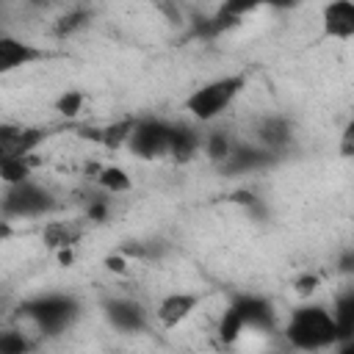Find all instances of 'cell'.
I'll return each mask as SVG.
<instances>
[{
	"mask_svg": "<svg viewBox=\"0 0 354 354\" xmlns=\"http://www.w3.org/2000/svg\"><path fill=\"white\" fill-rule=\"evenodd\" d=\"M80 310L83 307L77 296L64 293V290H47V293L22 299L14 310V321L28 326L41 340V337H55V335L69 332L77 324Z\"/></svg>",
	"mask_w": 354,
	"mask_h": 354,
	"instance_id": "1",
	"label": "cell"
},
{
	"mask_svg": "<svg viewBox=\"0 0 354 354\" xmlns=\"http://www.w3.org/2000/svg\"><path fill=\"white\" fill-rule=\"evenodd\" d=\"M252 329L254 332L277 329V310L260 293H238L224 307L218 326H216V335H218L221 346H232V343H238V337L243 332H252Z\"/></svg>",
	"mask_w": 354,
	"mask_h": 354,
	"instance_id": "2",
	"label": "cell"
},
{
	"mask_svg": "<svg viewBox=\"0 0 354 354\" xmlns=\"http://www.w3.org/2000/svg\"><path fill=\"white\" fill-rule=\"evenodd\" d=\"M282 337L290 348L296 351H326L335 348V321L326 304L318 301H307L290 310L285 326H282Z\"/></svg>",
	"mask_w": 354,
	"mask_h": 354,
	"instance_id": "3",
	"label": "cell"
},
{
	"mask_svg": "<svg viewBox=\"0 0 354 354\" xmlns=\"http://www.w3.org/2000/svg\"><path fill=\"white\" fill-rule=\"evenodd\" d=\"M246 88V75L243 72H232V75H218L207 83H202L199 88H194L185 97V111L194 122L199 124H210L216 119H221L232 102L241 97V91Z\"/></svg>",
	"mask_w": 354,
	"mask_h": 354,
	"instance_id": "4",
	"label": "cell"
},
{
	"mask_svg": "<svg viewBox=\"0 0 354 354\" xmlns=\"http://www.w3.org/2000/svg\"><path fill=\"white\" fill-rule=\"evenodd\" d=\"M55 194L28 177L22 183H14V185H6L3 196H0V216L8 218V221H30V218H44L55 210Z\"/></svg>",
	"mask_w": 354,
	"mask_h": 354,
	"instance_id": "5",
	"label": "cell"
},
{
	"mask_svg": "<svg viewBox=\"0 0 354 354\" xmlns=\"http://www.w3.org/2000/svg\"><path fill=\"white\" fill-rule=\"evenodd\" d=\"M169 133H171V122L160 116H133V127H130L124 149H130V155H136L138 160L166 158Z\"/></svg>",
	"mask_w": 354,
	"mask_h": 354,
	"instance_id": "6",
	"label": "cell"
},
{
	"mask_svg": "<svg viewBox=\"0 0 354 354\" xmlns=\"http://www.w3.org/2000/svg\"><path fill=\"white\" fill-rule=\"evenodd\" d=\"M102 313H105V321L116 332H124V335L144 332L152 324V313L133 296H111V299H105L102 301Z\"/></svg>",
	"mask_w": 354,
	"mask_h": 354,
	"instance_id": "7",
	"label": "cell"
},
{
	"mask_svg": "<svg viewBox=\"0 0 354 354\" xmlns=\"http://www.w3.org/2000/svg\"><path fill=\"white\" fill-rule=\"evenodd\" d=\"M293 138H296V127L285 113H263L252 124V141L274 152L277 158H282L293 147Z\"/></svg>",
	"mask_w": 354,
	"mask_h": 354,
	"instance_id": "8",
	"label": "cell"
},
{
	"mask_svg": "<svg viewBox=\"0 0 354 354\" xmlns=\"http://www.w3.org/2000/svg\"><path fill=\"white\" fill-rule=\"evenodd\" d=\"M279 158L268 149H263L260 144H254L252 138L249 141H235L230 155L218 163V171L227 174V177H241V174H254V171H263V169H271Z\"/></svg>",
	"mask_w": 354,
	"mask_h": 354,
	"instance_id": "9",
	"label": "cell"
},
{
	"mask_svg": "<svg viewBox=\"0 0 354 354\" xmlns=\"http://www.w3.org/2000/svg\"><path fill=\"white\" fill-rule=\"evenodd\" d=\"M50 138L47 127L0 122V155L6 158H33V152Z\"/></svg>",
	"mask_w": 354,
	"mask_h": 354,
	"instance_id": "10",
	"label": "cell"
},
{
	"mask_svg": "<svg viewBox=\"0 0 354 354\" xmlns=\"http://www.w3.org/2000/svg\"><path fill=\"white\" fill-rule=\"evenodd\" d=\"M202 304V293H194V290H171L166 293L155 310H152V321L160 326V329H177L183 326Z\"/></svg>",
	"mask_w": 354,
	"mask_h": 354,
	"instance_id": "11",
	"label": "cell"
},
{
	"mask_svg": "<svg viewBox=\"0 0 354 354\" xmlns=\"http://www.w3.org/2000/svg\"><path fill=\"white\" fill-rule=\"evenodd\" d=\"M50 58V50L33 44V41H25L19 36H11V33H0V77L22 69V66H33L39 61H47Z\"/></svg>",
	"mask_w": 354,
	"mask_h": 354,
	"instance_id": "12",
	"label": "cell"
},
{
	"mask_svg": "<svg viewBox=\"0 0 354 354\" xmlns=\"http://www.w3.org/2000/svg\"><path fill=\"white\" fill-rule=\"evenodd\" d=\"M321 28H324V36L332 41H351L354 39V0H329L321 8Z\"/></svg>",
	"mask_w": 354,
	"mask_h": 354,
	"instance_id": "13",
	"label": "cell"
},
{
	"mask_svg": "<svg viewBox=\"0 0 354 354\" xmlns=\"http://www.w3.org/2000/svg\"><path fill=\"white\" fill-rule=\"evenodd\" d=\"M202 152V133L194 124L185 122H171V133H169V152L166 158L177 160V163H188Z\"/></svg>",
	"mask_w": 354,
	"mask_h": 354,
	"instance_id": "14",
	"label": "cell"
},
{
	"mask_svg": "<svg viewBox=\"0 0 354 354\" xmlns=\"http://www.w3.org/2000/svg\"><path fill=\"white\" fill-rule=\"evenodd\" d=\"M332 321H335V348H348L354 343V288H346L332 301Z\"/></svg>",
	"mask_w": 354,
	"mask_h": 354,
	"instance_id": "15",
	"label": "cell"
},
{
	"mask_svg": "<svg viewBox=\"0 0 354 354\" xmlns=\"http://www.w3.org/2000/svg\"><path fill=\"white\" fill-rule=\"evenodd\" d=\"M86 227L80 221H47L41 227V241L53 249V252H72L77 246V241L83 238Z\"/></svg>",
	"mask_w": 354,
	"mask_h": 354,
	"instance_id": "16",
	"label": "cell"
},
{
	"mask_svg": "<svg viewBox=\"0 0 354 354\" xmlns=\"http://www.w3.org/2000/svg\"><path fill=\"white\" fill-rule=\"evenodd\" d=\"M88 177L94 180V185H97L100 191H105V194H111V196L127 194V191L133 188V177H130L122 166H116V163L91 166V174H88Z\"/></svg>",
	"mask_w": 354,
	"mask_h": 354,
	"instance_id": "17",
	"label": "cell"
},
{
	"mask_svg": "<svg viewBox=\"0 0 354 354\" xmlns=\"http://www.w3.org/2000/svg\"><path fill=\"white\" fill-rule=\"evenodd\" d=\"M36 346H39V337L19 321L0 329V354H25V351H33Z\"/></svg>",
	"mask_w": 354,
	"mask_h": 354,
	"instance_id": "18",
	"label": "cell"
},
{
	"mask_svg": "<svg viewBox=\"0 0 354 354\" xmlns=\"http://www.w3.org/2000/svg\"><path fill=\"white\" fill-rule=\"evenodd\" d=\"M130 127H133V116H124V119H116V122H111L105 127H97V130L86 133V136H91V141H97L105 149H122L127 144Z\"/></svg>",
	"mask_w": 354,
	"mask_h": 354,
	"instance_id": "19",
	"label": "cell"
},
{
	"mask_svg": "<svg viewBox=\"0 0 354 354\" xmlns=\"http://www.w3.org/2000/svg\"><path fill=\"white\" fill-rule=\"evenodd\" d=\"M88 22H91V11L83 8V6H75V8L64 11V14L55 19V25H53V36H58V39H69V36L80 33L83 28H88Z\"/></svg>",
	"mask_w": 354,
	"mask_h": 354,
	"instance_id": "20",
	"label": "cell"
},
{
	"mask_svg": "<svg viewBox=\"0 0 354 354\" xmlns=\"http://www.w3.org/2000/svg\"><path fill=\"white\" fill-rule=\"evenodd\" d=\"M33 177V158H6L0 155V183L14 185Z\"/></svg>",
	"mask_w": 354,
	"mask_h": 354,
	"instance_id": "21",
	"label": "cell"
},
{
	"mask_svg": "<svg viewBox=\"0 0 354 354\" xmlns=\"http://www.w3.org/2000/svg\"><path fill=\"white\" fill-rule=\"evenodd\" d=\"M232 144H235V138L227 133V130H213V133H202V152L218 166L227 155H230V149H232Z\"/></svg>",
	"mask_w": 354,
	"mask_h": 354,
	"instance_id": "22",
	"label": "cell"
},
{
	"mask_svg": "<svg viewBox=\"0 0 354 354\" xmlns=\"http://www.w3.org/2000/svg\"><path fill=\"white\" fill-rule=\"evenodd\" d=\"M83 105H86V94H83V91H64V94L55 100V111H58L61 116H66V119L77 116V113L83 111Z\"/></svg>",
	"mask_w": 354,
	"mask_h": 354,
	"instance_id": "23",
	"label": "cell"
},
{
	"mask_svg": "<svg viewBox=\"0 0 354 354\" xmlns=\"http://www.w3.org/2000/svg\"><path fill=\"white\" fill-rule=\"evenodd\" d=\"M318 288V277L315 274H304L301 279H296V293L299 296H310Z\"/></svg>",
	"mask_w": 354,
	"mask_h": 354,
	"instance_id": "24",
	"label": "cell"
},
{
	"mask_svg": "<svg viewBox=\"0 0 354 354\" xmlns=\"http://www.w3.org/2000/svg\"><path fill=\"white\" fill-rule=\"evenodd\" d=\"M17 235V227H14V221H8V218H3L0 216V243H6L8 238H14Z\"/></svg>",
	"mask_w": 354,
	"mask_h": 354,
	"instance_id": "25",
	"label": "cell"
},
{
	"mask_svg": "<svg viewBox=\"0 0 354 354\" xmlns=\"http://www.w3.org/2000/svg\"><path fill=\"white\" fill-rule=\"evenodd\" d=\"M266 6H271V8H293V6H299V0H266Z\"/></svg>",
	"mask_w": 354,
	"mask_h": 354,
	"instance_id": "26",
	"label": "cell"
},
{
	"mask_svg": "<svg viewBox=\"0 0 354 354\" xmlns=\"http://www.w3.org/2000/svg\"><path fill=\"white\" fill-rule=\"evenodd\" d=\"M28 3H30V6H36V8H39V6H47V3H50V0H28Z\"/></svg>",
	"mask_w": 354,
	"mask_h": 354,
	"instance_id": "27",
	"label": "cell"
},
{
	"mask_svg": "<svg viewBox=\"0 0 354 354\" xmlns=\"http://www.w3.org/2000/svg\"><path fill=\"white\" fill-rule=\"evenodd\" d=\"M3 3H6V0H0V6H3Z\"/></svg>",
	"mask_w": 354,
	"mask_h": 354,
	"instance_id": "28",
	"label": "cell"
}]
</instances>
